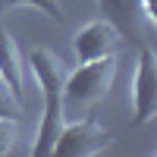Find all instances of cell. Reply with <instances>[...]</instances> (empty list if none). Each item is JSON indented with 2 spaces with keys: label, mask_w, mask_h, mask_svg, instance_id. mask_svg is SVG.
I'll return each instance as SVG.
<instances>
[{
  "label": "cell",
  "mask_w": 157,
  "mask_h": 157,
  "mask_svg": "<svg viewBox=\"0 0 157 157\" xmlns=\"http://www.w3.org/2000/svg\"><path fill=\"white\" fill-rule=\"evenodd\" d=\"M29 66L32 75L38 78L41 85V94H44V113H41V126H38V138L32 145L35 157H47L54 154V141L60 135L63 123H66V104H63V60L47 47H35L32 57H29Z\"/></svg>",
  "instance_id": "cell-1"
},
{
  "label": "cell",
  "mask_w": 157,
  "mask_h": 157,
  "mask_svg": "<svg viewBox=\"0 0 157 157\" xmlns=\"http://www.w3.org/2000/svg\"><path fill=\"white\" fill-rule=\"evenodd\" d=\"M113 78H116V54L88 60L72 75L63 78V104L78 110L94 107L101 98H107V91L113 88Z\"/></svg>",
  "instance_id": "cell-2"
},
{
  "label": "cell",
  "mask_w": 157,
  "mask_h": 157,
  "mask_svg": "<svg viewBox=\"0 0 157 157\" xmlns=\"http://www.w3.org/2000/svg\"><path fill=\"white\" fill-rule=\"evenodd\" d=\"M113 132L101 129L98 120H78V123H63L60 135L54 141V154L60 157H91L110 145Z\"/></svg>",
  "instance_id": "cell-3"
},
{
  "label": "cell",
  "mask_w": 157,
  "mask_h": 157,
  "mask_svg": "<svg viewBox=\"0 0 157 157\" xmlns=\"http://www.w3.org/2000/svg\"><path fill=\"white\" fill-rule=\"evenodd\" d=\"M98 3H101L104 19L123 35L126 44H129V41H135V44L145 41V32H148V25H151L154 19L145 13L141 0H98Z\"/></svg>",
  "instance_id": "cell-4"
},
{
  "label": "cell",
  "mask_w": 157,
  "mask_h": 157,
  "mask_svg": "<svg viewBox=\"0 0 157 157\" xmlns=\"http://www.w3.org/2000/svg\"><path fill=\"white\" fill-rule=\"evenodd\" d=\"M132 101H135V120H132V126H145L148 120H154V113H157V57H154L151 47L138 50V69H135Z\"/></svg>",
  "instance_id": "cell-5"
},
{
  "label": "cell",
  "mask_w": 157,
  "mask_h": 157,
  "mask_svg": "<svg viewBox=\"0 0 157 157\" xmlns=\"http://www.w3.org/2000/svg\"><path fill=\"white\" fill-rule=\"evenodd\" d=\"M126 41L123 35L113 29L107 19H98V22H88L85 29H78L75 38H72V50L78 63H88V60H98V57H107V54H116Z\"/></svg>",
  "instance_id": "cell-6"
},
{
  "label": "cell",
  "mask_w": 157,
  "mask_h": 157,
  "mask_svg": "<svg viewBox=\"0 0 157 157\" xmlns=\"http://www.w3.org/2000/svg\"><path fill=\"white\" fill-rule=\"evenodd\" d=\"M0 78L13 91V98L19 104L25 101V63L19 54V44L3 25H0Z\"/></svg>",
  "instance_id": "cell-7"
},
{
  "label": "cell",
  "mask_w": 157,
  "mask_h": 157,
  "mask_svg": "<svg viewBox=\"0 0 157 157\" xmlns=\"http://www.w3.org/2000/svg\"><path fill=\"white\" fill-rule=\"evenodd\" d=\"M6 6H38V10H44L50 19H57L63 22L66 16H63V6H60V0H3Z\"/></svg>",
  "instance_id": "cell-8"
},
{
  "label": "cell",
  "mask_w": 157,
  "mask_h": 157,
  "mask_svg": "<svg viewBox=\"0 0 157 157\" xmlns=\"http://www.w3.org/2000/svg\"><path fill=\"white\" fill-rule=\"evenodd\" d=\"M19 138V120H10V116H0V157L10 154L13 145Z\"/></svg>",
  "instance_id": "cell-9"
},
{
  "label": "cell",
  "mask_w": 157,
  "mask_h": 157,
  "mask_svg": "<svg viewBox=\"0 0 157 157\" xmlns=\"http://www.w3.org/2000/svg\"><path fill=\"white\" fill-rule=\"evenodd\" d=\"M22 113V104L13 98V91L3 85V78H0V116H10V120H19Z\"/></svg>",
  "instance_id": "cell-10"
}]
</instances>
